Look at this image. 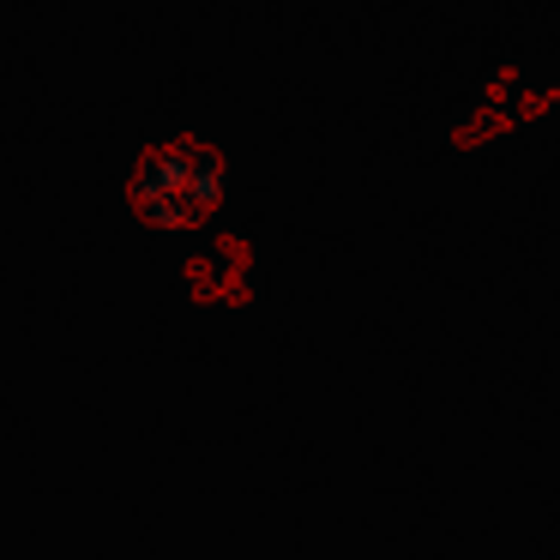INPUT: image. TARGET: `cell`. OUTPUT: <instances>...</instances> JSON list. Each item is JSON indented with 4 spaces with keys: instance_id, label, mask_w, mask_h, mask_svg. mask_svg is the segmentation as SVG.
Segmentation results:
<instances>
[{
    "instance_id": "1",
    "label": "cell",
    "mask_w": 560,
    "mask_h": 560,
    "mask_svg": "<svg viewBox=\"0 0 560 560\" xmlns=\"http://www.w3.org/2000/svg\"><path fill=\"white\" fill-rule=\"evenodd\" d=\"M139 211H145L158 230H194L218 211L223 199V163L199 145H175L139 170Z\"/></svg>"
}]
</instances>
